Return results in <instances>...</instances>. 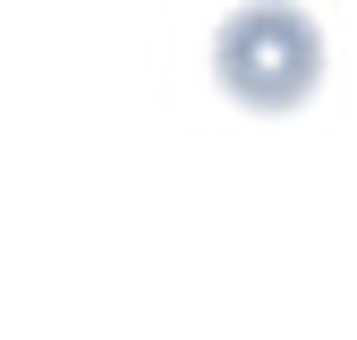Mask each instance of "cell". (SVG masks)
<instances>
[{
  "label": "cell",
  "instance_id": "obj_1",
  "mask_svg": "<svg viewBox=\"0 0 357 340\" xmlns=\"http://www.w3.org/2000/svg\"><path fill=\"white\" fill-rule=\"evenodd\" d=\"M213 68L247 111H298L324 77V34L289 0H247L213 42Z\"/></svg>",
  "mask_w": 357,
  "mask_h": 340
}]
</instances>
